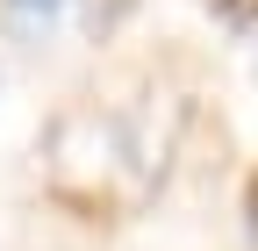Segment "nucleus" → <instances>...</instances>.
Masks as SVG:
<instances>
[{"mask_svg": "<svg viewBox=\"0 0 258 251\" xmlns=\"http://www.w3.org/2000/svg\"><path fill=\"white\" fill-rule=\"evenodd\" d=\"M72 0H8V15H15V29H50Z\"/></svg>", "mask_w": 258, "mask_h": 251, "instance_id": "f257e3e1", "label": "nucleus"}, {"mask_svg": "<svg viewBox=\"0 0 258 251\" xmlns=\"http://www.w3.org/2000/svg\"><path fill=\"white\" fill-rule=\"evenodd\" d=\"M215 15H230V22H258V0H208Z\"/></svg>", "mask_w": 258, "mask_h": 251, "instance_id": "f03ea898", "label": "nucleus"}, {"mask_svg": "<svg viewBox=\"0 0 258 251\" xmlns=\"http://www.w3.org/2000/svg\"><path fill=\"white\" fill-rule=\"evenodd\" d=\"M244 223H251V237H258V179H251V194H244Z\"/></svg>", "mask_w": 258, "mask_h": 251, "instance_id": "7ed1b4c3", "label": "nucleus"}]
</instances>
